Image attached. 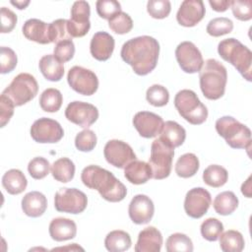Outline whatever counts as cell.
<instances>
[{
	"instance_id": "cell-45",
	"label": "cell",
	"mask_w": 252,
	"mask_h": 252,
	"mask_svg": "<svg viewBox=\"0 0 252 252\" xmlns=\"http://www.w3.org/2000/svg\"><path fill=\"white\" fill-rule=\"evenodd\" d=\"M18 63L17 54L13 49L7 46H1L0 48V72L1 74H7L12 72Z\"/></svg>"
},
{
	"instance_id": "cell-42",
	"label": "cell",
	"mask_w": 252,
	"mask_h": 252,
	"mask_svg": "<svg viewBox=\"0 0 252 252\" xmlns=\"http://www.w3.org/2000/svg\"><path fill=\"white\" fill-rule=\"evenodd\" d=\"M49 34L50 41L58 43L66 39H72L71 35L68 32L67 20L58 19L49 24Z\"/></svg>"
},
{
	"instance_id": "cell-46",
	"label": "cell",
	"mask_w": 252,
	"mask_h": 252,
	"mask_svg": "<svg viewBox=\"0 0 252 252\" xmlns=\"http://www.w3.org/2000/svg\"><path fill=\"white\" fill-rule=\"evenodd\" d=\"M95 7L98 16L105 20H110L114 15L121 12V5L115 0H98Z\"/></svg>"
},
{
	"instance_id": "cell-50",
	"label": "cell",
	"mask_w": 252,
	"mask_h": 252,
	"mask_svg": "<svg viewBox=\"0 0 252 252\" xmlns=\"http://www.w3.org/2000/svg\"><path fill=\"white\" fill-rule=\"evenodd\" d=\"M14 102L6 95L1 94L0 97V121L1 127L3 128L12 118L14 114Z\"/></svg>"
},
{
	"instance_id": "cell-23",
	"label": "cell",
	"mask_w": 252,
	"mask_h": 252,
	"mask_svg": "<svg viewBox=\"0 0 252 252\" xmlns=\"http://www.w3.org/2000/svg\"><path fill=\"white\" fill-rule=\"evenodd\" d=\"M49 234L55 241L73 239L77 234V225L73 220L55 218L49 223Z\"/></svg>"
},
{
	"instance_id": "cell-2",
	"label": "cell",
	"mask_w": 252,
	"mask_h": 252,
	"mask_svg": "<svg viewBox=\"0 0 252 252\" xmlns=\"http://www.w3.org/2000/svg\"><path fill=\"white\" fill-rule=\"evenodd\" d=\"M81 179L85 186L96 190L108 202H120L126 197L127 189L125 185L113 173L98 165L86 166L81 173Z\"/></svg>"
},
{
	"instance_id": "cell-1",
	"label": "cell",
	"mask_w": 252,
	"mask_h": 252,
	"mask_svg": "<svg viewBox=\"0 0 252 252\" xmlns=\"http://www.w3.org/2000/svg\"><path fill=\"white\" fill-rule=\"evenodd\" d=\"M159 54L158 41L150 35L127 40L121 48V58L139 76H146L157 66Z\"/></svg>"
},
{
	"instance_id": "cell-11",
	"label": "cell",
	"mask_w": 252,
	"mask_h": 252,
	"mask_svg": "<svg viewBox=\"0 0 252 252\" xmlns=\"http://www.w3.org/2000/svg\"><path fill=\"white\" fill-rule=\"evenodd\" d=\"M34 142L40 144H52L59 142L64 136V130L56 120L41 117L35 120L30 130Z\"/></svg>"
},
{
	"instance_id": "cell-9",
	"label": "cell",
	"mask_w": 252,
	"mask_h": 252,
	"mask_svg": "<svg viewBox=\"0 0 252 252\" xmlns=\"http://www.w3.org/2000/svg\"><path fill=\"white\" fill-rule=\"evenodd\" d=\"M88 205L86 194L76 188H60L54 196L56 211L77 215L83 213Z\"/></svg>"
},
{
	"instance_id": "cell-39",
	"label": "cell",
	"mask_w": 252,
	"mask_h": 252,
	"mask_svg": "<svg viewBox=\"0 0 252 252\" xmlns=\"http://www.w3.org/2000/svg\"><path fill=\"white\" fill-rule=\"evenodd\" d=\"M200 230L206 240L217 241L223 231V224L216 218H209L202 222Z\"/></svg>"
},
{
	"instance_id": "cell-8",
	"label": "cell",
	"mask_w": 252,
	"mask_h": 252,
	"mask_svg": "<svg viewBox=\"0 0 252 252\" xmlns=\"http://www.w3.org/2000/svg\"><path fill=\"white\" fill-rule=\"evenodd\" d=\"M173 157L174 149L164 144L159 138L152 143L151 156L148 163L152 168L154 179L160 180L169 176Z\"/></svg>"
},
{
	"instance_id": "cell-35",
	"label": "cell",
	"mask_w": 252,
	"mask_h": 252,
	"mask_svg": "<svg viewBox=\"0 0 252 252\" xmlns=\"http://www.w3.org/2000/svg\"><path fill=\"white\" fill-rule=\"evenodd\" d=\"M63 102V96L59 90L54 88L46 89L39 97V105L45 112H57Z\"/></svg>"
},
{
	"instance_id": "cell-28",
	"label": "cell",
	"mask_w": 252,
	"mask_h": 252,
	"mask_svg": "<svg viewBox=\"0 0 252 252\" xmlns=\"http://www.w3.org/2000/svg\"><path fill=\"white\" fill-rule=\"evenodd\" d=\"M2 185L9 194L18 195L26 190L28 180L20 169L13 168L4 173L2 177Z\"/></svg>"
},
{
	"instance_id": "cell-18",
	"label": "cell",
	"mask_w": 252,
	"mask_h": 252,
	"mask_svg": "<svg viewBox=\"0 0 252 252\" xmlns=\"http://www.w3.org/2000/svg\"><path fill=\"white\" fill-rule=\"evenodd\" d=\"M155 213V206L150 197L143 194L134 196L129 204L128 214L131 220L136 224L150 222Z\"/></svg>"
},
{
	"instance_id": "cell-48",
	"label": "cell",
	"mask_w": 252,
	"mask_h": 252,
	"mask_svg": "<svg viewBox=\"0 0 252 252\" xmlns=\"http://www.w3.org/2000/svg\"><path fill=\"white\" fill-rule=\"evenodd\" d=\"M75 54V44L72 39H66L56 43L54 47V56L61 62L70 61Z\"/></svg>"
},
{
	"instance_id": "cell-24",
	"label": "cell",
	"mask_w": 252,
	"mask_h": 252,
	"mask_svg": "<svg viewBox=\"0 0 252 252\" xmlns=\"http://www.w3.org/2000/svg\"><path fill=\"white\" fill-rule=\"evenodd\" d=\"M124 176L130 183L141 185L153 178V172L148 162L135 159L124 167Z\"/></svg>"
},
{
	"instance_id": "cell-16",
	"label": "cell",
	"mask_w": 252,
	"mask_h": 252,
	"mask_svg": "<svg viewBox=\"0 0 252 252\" xmlns=\"http://www.w3.org/2000/svg\"><path fill=\"white\" fill-rule=\"evenodd\" d=\"M212 203V197L209 191L203 187L190 189L185 196L184 210L192 219L202 218L209 210Z\"/></svg>"
},
{
	"instance_id": "cell-44",
	"label": "cell",
	"mask_w": 252,
	"mask_h": 252,
	"mask_svg": "<svg viewBox=\"0 0 252 252\" xmlns=\"http://www.w3.org/2000/svg\"><path fill=\"white\" fill-rule=\"evenodd\" d=\"M147 11L154 19H164L171 11V4L168 0H149Z\"/></svg>"
},
{
	"instance_id": "cell-27",
	"label": "cell",
	"mask_w": 252,
	"mask_h": 252,
	"mask_svg": "<svg viewBox=\"0 0 252 252\" xmlns=\"http://www.w3.org/2000/svg\"><path fill=\"white\" fill-rule=\"evenodd\" d=\"M39 70L43 77L51 82H59L64 76V66L54 55L47 54L40 58Z\"/></svg>"
},
{
	"instance_id": "cell-54",
	"label": "cell",
	"mask_w": 252,
	"mask_h": 252,
	"mask_svg": "<svg viewBox=\"0 0 252 252\" xmlns=\"http://www.w3.org/2000/svg\"><path fill=\"white\" fill-rule=\"evenodd\" d=\"M65 249H71V250H84L82 247L78 246L76 243H73L71 246H67V247H59V248H54L52 250H65Z\"/></svg>"
},
{
	"instance_id": "cell-12",
	"label": "cell",
	"mask_w": 252,
	"mask_h": 252,
	"mask_svg": "<svg viewBox=\"0 0 252 252\" xmlns=\"http://www.w3.org/2000/svg\"><path fill=\"white\" fill-rule=\"evenodd\" d=\"M91 8L87 1H76L71 8V18L67 20L68 32L71 37L86 35L91 28Z\"/></svg>"
},
{
	"instance_id": "cell-29",
	"label": "cell",
	"mask_w": 252,
	"mask_h": 252,
	"mask_svg": "<svg viewBox=\"0 0 252 252\" xmlns=\"http://www.w3.org/2000/svg\"><path fill=\"white\" fill-rule=\"evenodd\" d=\"M132 240L128 232L124 230H112L105 236L104 246L110 252H122L131 247Z\"/></svg>"
},
{
	"instance_id": "cell-43",
	"label": "cell",
	"mask_w": 252,
	"mask_h": 252,
	"mask_svg": "<svg viewBox=\"0 0 252 252\" xmlns=\"http://www.w3.org/2000/svg\"><path fill=\"white\" fill-rule=\"evenodd\" d=\"M96 135L91 129H85L77 134L75 146L81 152H91L96 145Z\"/></svg>"
},
{
	"instance_id": "cell-5",
	"label": "cell",
	"mask_w": 252,
	"mask_h": 252,
	"mask_svg": "<svg viewBox=\"0 0 252 252\" xmlns=\"http://www.w3.org/2000/svg\"><path fill=\"white\" fill-rule=\"evenodd\" d=\"M216 130L232 149L250 150V129L231 116H222L216 121Z\"/></svg>"
},
{
	"instance_id": "cell-47",
	"label": "cell",
	"mask_w": 252,
	"mask_h": 252,
	"mask_svg": "<svg viewBox=\"0 0 252 252\" xmlns=\"http://www.w3.org/2000/svg\"><path fill=\"white\" fill-rule=\"evenodd\" d=\"M233 16L239 21H249L252 19V2L250 0L230 1Z\"/></svg>"
},
{
	"instance_id": "cell-33",
	"label": "cell",
	"mask_w": 252,
	"mask_h": 252,
	"mask_svg": "<svg viewBox=\"0 0 252 252\" xmlns=\"http://www.w3.org/2000/svg\"><path fill=\"white\" fill-rule=\"evenodd\" d=\"M219 238L220 247L223 252H240L245 245L243 235L237 230L229 229L224 231Z\"/></svg>"
},
{
	"instance_id": "cell-41",
	"label": "cell",
	"mask_w": 252,
	"mask_h": 252,
	"mask_svg": "<svg viewBox=\"0 0 252 252\" xmlns=\"http://www.w3.org/2000/svg\"><path fill=\"white\" fill-rule=\"evenodd\" d=\"M50 163L42 157H35L30 160L28 164V171L33 179H42L49 173Z\"/></svg>"
},
{
	"instance_id": "cell-36",
	"label": "cell",
	"mask_w": 252,
	"mask_h": 252,
	"mask_svg": "<svg viewBox=\"0 0 252 252\" xmlns=\"http://www.w3.org/2000/svg\"><path fill=\"white\" fill-rule=\"evenodd\" d=\"M165 249L167 252H192L193 243L191 238L186 234L176 232L166 239Z\"/></svg>"
},
{
	"instance_id": "cell-53",
	"label": "cell",
	"mask_w": 252,
	"mask_h": 252,
	"mask_svg": "<svg viewBox=\"0 0 252 252\" xmlns=\"http://www.w3.org/2000/svg\"><path fill=\"white\" fill-rule=\"evenodd\" d=\"M11 4L15 7H17L19 10H23L26 9V7L30 4V1H11Z\"/></svg>"
},
{
	"instance_id": "cell-22",
	"label": "cell",
	"mask_w": 252,
	"mask_h": 252,
	"mask_svg": "<svg viewBox=\"0 0 252 252\" xmlns=\"http://www.w3.org/2000/svg\"><path fill=\"white\" fill-rule=\"evenodd\" d=\"M23 34L29 40L40 44H48L50 41L49 24H46L38 19H29L25 22L23 28Z\"/></svg>"
},
{
	"instance_id": "cell-17",
	"label": "cell",
	"mask_w": 252,
	"mask_h": 252,
	"mask_svg": "<svg viewBox=\"0 0 252 252\" xmlns=\"http://www.w3.org/2000/svg\"><path fill=\"white\" fill-rule=\"evenodd\" d=\"M162 118L150 111H139L134 115L133 125L143 138H155L160 134L163 127Z\"/></svg>"
},
{
	"instance_id": "cell-30",
	"label": "cell",
	"mask_w": 252,
	"mask_h": 252,
	"mask_svg": "<svg viewBox=\"0 0 252 252\" xmlns=\"http://www.w3.org/2000/svg\"><path fill=\"white\" fill-rule=\"evenodd\" d=\"M213 206L217 214L228 216L237 209L238 198L232 191H223L216 196Z\"/></svg>"
},
{
	"instance_id": "cell-49",
	"label": "cell",
	"mask_w": 252,
	"mask_h": 252,
	"mask_svg": "<svg viewBox=\"0 0 252 252\" xmlns=\"http://www.w3.org/2000/svg\"><path fill=\"white\" fill-rule=\"evenodd\" d=\"M0 18H1V32L7 33L14 30L16 27L18 18L17 15L6 7H2L0 11Z\"/></svg>"
},
{
	"instance_id": "cell-34",
	"label": "cell",
	"mask_w": 252,
	"mask_h": 252,
	"mask_svg": "<svg viewBox=\"0 0 252 252\" xmlns=\"http://www.w3.org/2000/svg\"><path fill=\"white\" fill-rule=\"evenodd\" d=\"M228 179L227 170L219 165V164H211L209 165L203 172V180L204 182L214 188H219L223 186Z\"/></svg>"
},
{
	"instance_id": "cell-10",
	"label": "cell",
	"mask_w": 252,
	"mask_h": 252,
	"mask_svg": "<svg viewBox=\"0 0 252 252\" xmlns=\"http://www.w3.org/2000/svg\"><path fill=\"white\" fill-rule=\"evenodd\" d=\"M67 82L72 90L83 95H92L98 88L96 75L81 66H74L68 71Z\"/></svg>"
},
{
	"instance_id": "cell-32",
	"label": "cell",
	"mask_w": 252,
	"mask_h": 252,
	"mask_svg": "<svg viewBox=\"0 0 252 252\" xmlns=\"http://www.w3.org/2000/svg\"><path fill=\"white\" fill-rule=\"evenodd\" d=\"M200 162L196 155L187 153L182 155L176 161L175 172L179 177L189 178L194 176L199 170Z\"/></svg>"
},
{
	"instance_id": "cell-25",
	"label": "cell",
	"mask_w": 252,
	"mask_h": 252,
	"mask_svg": "<svg viewBox=\"0 0 252 252\" xmlns=\"http://www.w3.org/2000/svg\"><path fill=\"white\" fill-rule=\"evenodd\" d=\"M21 205L23 212L28 217L38 218L44 214L47 208V199L42 193L32 191L23 197Z\"/></svg>"
},
{
	"instance_id": "cell-7",
	"label": "cell",
	"mask_w": 252,
	"mask_h": 252,
	"mask_svg": "<svg viewBox=\"0 0 252 252\" xmlns=\"http://www.w3.org/2000/svg\"><path fill=\"white\" fill-rule=\"evenodd\" d=\"M38 92V84L35 78L29 73H20L10 85L2 92L15 104L21 106L33 99Z\"/></svg>"
},
{
	"instance_id": "cell-15",
	"label": "cell",
	"mask_w": 252,
	"mask_h": 252,
	"mask_svg": "<svg viewBox=\"0 0 252 252\" xmlns=\"http://www.w3.org/2000/svg\"><path fill=\"white\" fill-rule=\"evenodd\" d=\"M106 161L117 168H124L128 163L137 159L130 145L121 140L108 141L103 149Z\"/></svg>"
},
{
	"instance_id": "cell-52",
	"label": "cell",
	"mask_w": 252,
	"mask_h": 252,
	"mask_svg": "<svg viewBox=\"0 0 252 252\" xmlns=\"http://www.w3.org/2000/svg\"><path fill=\"white\" fill-rule=\"evenodd\" d=\"M241 193L245 197L251 198V176H249L247 180L241 185Z\"/></svg>"
},
{
	"instance_id": "cell-6",
	"label": "cell",
	"mask_w": 252,
	"mask_h": 252,
	"mask_svg": "<svg viewBox=\"0 0 252 252\" xmlns=\"http://www.w3.org/2000/svg\"><path fill=\"white\" fill-rule=\"evenodd\" d=\"M174 106L179 115L193 125H200L208 118V109L201 102L196 93L191 90H181L174 97Z\"/></svg>"
},
{
	"instance_id": "cell-38",
	"label": "cell",
	"mask_w": 252,
	"mask_h": 252,
	"mask_svg": "<svg viewBox=\"0 0 252 252\" xmlns=\"http://www.w3.org/2000/svg\"><path fill=\"white\" fill-rule=\"evenodd\" d=\"M233 30V22L225 17H220V18H215L211 20L206 28L207 32L214 36H221L224 34H227L231 32Z\"/></svg>"
},
{
	"instance_id": "cell-21",
	"label": "cell",
	"mask_w": 252,
	"mask_h": 252,
	"mask_svg": "<svg viewBox=\"0 0 252 252\" xmlns=\"http://www.w3.org/2000/svg\"><path fill=\"white\" fill-rule=\"evenodd\" d=\"M162 246V235L155 226H148L139 232L136 252H159Z\"/></svg>"
},
{
	"instance_id": "cell-26",
	"label": "cell",
	"mask_w": 252,
	"mask_h": 252,
	"mask_svg": "<svg viewBox=\"0 0 252 252\" xmlns=\"http://www.w3.org/2000/svg\"><path fill=\"white\" fill-rule=\"evenodd\" d=\"M159 139L171 148L181 146L186 138L185 129L175 121L168 120L163 124Z\"/></svg>"
},
{
	"instance_id": "cell-51",
	"label": "cell",
	"mask_w": 252,
	"mask_h": 252,
	"mask_svg": "<svg viewBox=\"0 0 252 252\" xmlns=\"http://www.w3.org/2000/svg\"><path fill=\"white\" fill-rule=\"evenodd\" d=\"M209 4L212 9L216 12H224L230 6V1L228 0H209Z\"/></svg>"
},
{
	"instance_id": "cell-31",
	"label": "cell",
	"mask_w": 252,
	"mask_h": 252,
	"mask_svg": "<svg viewBox=\"0 0 252 252\" xmlns=\"http://www.w3.org/2000/svg\"><path fill=\"white\" fill-rule=\"evenodd\" d=\"M50 170L56 181L67 183L74 178L75 164L70 158H61L52 163Z\"/></svg>"
},
{
	"instance_id": "cell-3",
	"label": "cell",
	"mask_w": 252,
	"mask_h": 252,
	"mask_svg": "<svg viewBox=\"0 0 252 252\" xmlns=\"http://www.w3.org/2000/svg\"><path fill=\"white\" fill-rule=\"evenodd\" d=\"M199 79L201 91L208 99L217 100L224 94L227 72L220 61L214 58L206 60L200 70Z\"/></svg>"
},
{
	"instance_id": "cell-40",
	"label": "cell",
	"mask_w": 252,
	"mask_h": 252,
	"mask_svg": "<svg viewBox=\"0 0 252 252\" xmlns=\"http://www.w3.org/2000/svg\"><path fill=\"white\" fill-rule=\"evenodd\" d=\"M108 27L117 34H125L132 30L133 21L127 13L121 11L108 20Z\"/></svg>"
},
{
	"instance_id": "cell-19",
	"label": "cell",
	"mask_w": 252,
	"mask_h": 252,
	"mask_svg": "<svg viewBox=\"0 0 252 252\" xmlns=\"http://www.w3.org/2000/svg\"><path fill=\"white\" fill-rule=\"evenodd\" d=\"M206 13L202 0H185L180 4L176 14V20L179 25L191 28L199 24Z\"/></svg>"
},
{
	"instance_id": "cell-14",
	"label": "cell",
	"mask_w": 252,
	"mask_h": 252,
	"mask_svg": "<svg viewBox=\"0 0 252 252\" xmlns=\"http://www.w3.org/2000/svg\"><path fill=\"white\" fill-rule=\"evenodd\" d=\"M65 117L80 127L88 128L97 120L98 110L94 104L75 100L67 105Z\"/></svg>"
},
{
	"instance_id": "cell-20",
	"label": "cell",
	"mask_w": 252,
	"mask_h": 252,
	"mask_svg": "<svg viewBox=\"0 0 252 252\" xmlns=\"http://www.w3.org/2000/svg\"><path fill=\"white\" fill-rule=\"evenodd\" d=\"M115 41L112 35L106 32H95L90 43L92 56L98 61H106L112 55Z\"/></svg>"
},
{
	"instance_id": "cell-4",
	"label": "cell",
	"mask_w": 252,
	"mask_h": 252,
	"mask_svg": "<svg viewBox=\"0 0 252 252\" xmlns=\"http://www.w3.org/2000/svg\"><path fill=\"white\" fill-rule=\"evenodd\" d=\"M220 56L230 63L248 82L252 80V52L239 40L229 37L221 40L218 45Z\"/></svg>"
},
{
	"instance_id": "cell-37",
	"label": "cell",
	"mask_w": 252,
	"mask_h": 252,
	"mask_svg": "<svg viewBox=\"0 0 252 252\" xmlns=\"http://www.w3.org/2000/svg\"><path fill=\"white\" fill-rule=\"evenodd\" d=\"M146 99L153 106L161 107L167 104L169 100V93L165 87L155 84L147 90Z\"/></svg>"
},
{
	"instance_id": "cell-13",
	"label": "cell",
	"mask_w": 252,
	"mask_h": 252,
	"mask_svg": "<svg viewBox=\"0 0 252 252\" xmlns=\"http://www.w3.org/2000/svg\"><path fill=\"white\" fill-rule=\"evenodd\" d=\"M175 57L178 65L188 74L200 72L204 65L202 53L191 41H182L175 49Z\"/></svg>"
}]
</instances>
